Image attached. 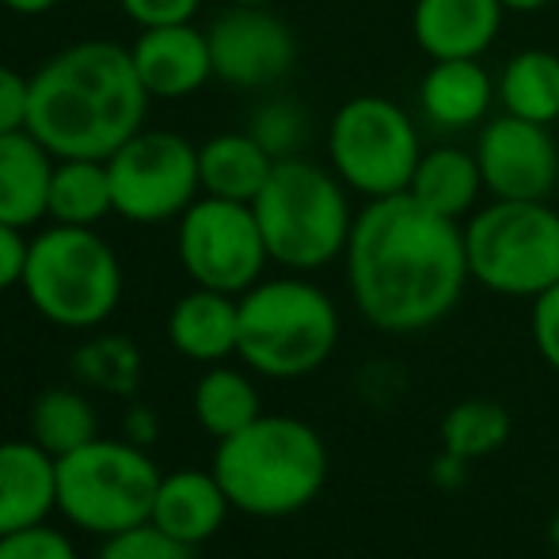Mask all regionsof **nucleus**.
<instances>
[{"mask_svg":"<svg viewBox=\"0 0 559 559\" xmlns=\"http://www.w3.org/2000/svg\"><path fill=\"white\" fill-rule=\"evenodd\" d=\"M99 438V419L92 400L73 389H46L31 407V442H38L50 456H66L73 449Z\"/></svg>","mask_w":559,"mask_h":559,"instance_id":"26","label":"nucleus"},{"mask_svg":"<svg viewBox=\"0 0 559 559\" xmlns=\"http://www.w3.org/2000/svg\"><path fill=\"white\" fill-rule=\"evenodd\" d=\"M133 69L153 99H191L214 81L210 38L194 23L145 27L130 46Z\"/></svg>","mask_w":559,"mask_h":559,"instance_id":"15","label":"nucleus"},{"mask_svg":"<svg viewBox=\"0 0 559 559\" xmlns=\"http://www.w3.org/2000/svg\"><path fill=\"white\" fill-rule=\"evenodd\" d=\"M20 286L31 309L53 328L92 332L122 301V263L96 228L50 225L31 236Z\"/></svg>","mask_w":559,"mask_h":559,"instance_id":"6","label":"nucleus"},{"mask_svg":"<svg viewBox=\"0 0 559 559\" xmlns=\"http://www.w3.org/2000/svg\"><path fill=\"white\" fill-rule=\"evenodd\" d=\"M115 191V217L130 225H168L202 194L199 145L176 130L141 126L107 156Z\"/></svg>","mask_w":559,"mask_h":559,"instance_id":"10","label":"nucleus"},{"mask_svg":"<svg viewBox=\"0 0 559 559\" xmlns=\"http://www.w3.org/2000/svg\"><path fill=\"white\" fill-rule=\"evenodd\" d=\"M228 4H274V0H228Z\"/></svg>","mask_w":559,"mask_h":559,"instance_id":"39","label":"nucleus"},{"mask_svg":"<svg viewBox=\"0 0 559 559\" xmlns=\"http://www.w3.org/2000/svg\"><path fill=\"white\" fill-rule=\"evenodd\" d=\"M510 438V412L495 400H461L442 419V449L445 456L468 464L491 456Z\"/></svg>","mask_w":559,"mask_h":559,"instance_id":"27","label":"nucleus"},{"mask_svg":"<svg viewBox=\"0 0 559 559\" xmlns=\"http://www.w3.org/2000/svg\"><path fill=\"white\" fill-rule=\"evenodd\" d=\"M343 271L358 317L384 335L430 332L472 286L464 225L412 194L361 202Z\"/></svg>","mask_w":559,"mask_h":559,"instance_id":"1","label":"nucleus"},{"mask_svg":"<svg viewBox=\"0 0 559 559\" xmlns=\"http://www.w3.org/2000/svg\"><path fill=\"white\" fill-rule=\"evenodd\" d=\"M96 559H199L191 545H179L176 537L160 533L156 525H138V530L115 533V537H104V548H99Z\"/></svg>","mask_w":559,"mask_h":559,"instance_id":"30","label":"nucleus"},{"mask_svg":"<svg viewBox=\"0 0 559 559\" xmlns=\"http://www.w3.org/2000/svg\"><path fill=\"white\" fill-rule=\"evenodd\" d=\"M476 160L487 199L552 202L559 187V141L552 126L495 111L476 130Z\"/></svg>","mask_w":559,"mask_h":559,"instance_id":"13","label":"nucleus"},{"mask_svg":"<svg viewBox=\"0 0 559 559\" xmlns=\"http://www.w3.org/2000/svg\"><path fill=\"white\" fill-rule=\"evenodd\" d=\"M274 156L251 138L248 130L214 133L199 145V179L202 194L233 202H255L274 171Z\"/></svg>","mask_w":559,"mask_h":559,"instance_id":"22","label":"nucleus"},{"mask_svg":"<svg viewBox=\"0 0 559 559\" xmlns=\"http://www.w3.org/2000/svg\"><path fill=\"white\" fill-rule=\"evenodd\" d=\"M31 118V76L0 61V138L27 130Z\"/></svg>","mask_w":559,"mask_h":559,"instance_id":"34","label":"nucleus"},{"mask_svg":"<svg viewBox=\"0 0 559 559\" xmlns=\"http://www.w3.org/2000/svg\"><path fill=\"white\" fill-rule=\"evenodd\" d=\"M407 194L415 202H423L427 210H435V214L453 217V222L464 225L484 206V194H487L476 148L461 145L456 138H442L435 145H427Z\"/></svg>","mask_w":559,"mask_h":559,"instance_id":"19","label":"nucleus"},{"mask_svg":"<svg viewBox=\"0 0 559 559\" xmlns=\"http://www.w3.org/2000/svg\"><path fill=\"white\" fill-rule=\"evenodd\" d=\"M243 130L274 156V160H289V156H305L312 141V115L305 111L297 99L271 96L251 111Z\"/></svg>","mask_w":559,"mask_h":559,"instance_id":"28","label":"nucleus"},{"mask_svg":"<svg viewBox=\"0 0 559 559\" xmlns=\"http://www.w3.org/2000/svg\"><path fill=\"white\" fill-rule=\"evenodd\" d=\"M228 510H233V502H228L214 468H179L160 476L148 525L176 537L179 545L199 548L222 533Z\"/></svg>","mask_w":559,"mask_h":559,"instance_id":"17","label":"nucleus"},{"mask_svg":"<svg viewBox=\"0 0 559 559\" xmlns=\"http://www.w3.org/2000/svg\"><path fill=\"white\" fill-rule=\"evenodd\" d=\"M58 510V456L38 442H0V537L43 525Z\"/></svg>","mask_w":559,"mask_h":559,"instance_id":"18","label":"nucleus"},{"mask_svg":"<svg viewBox=\"0 0 559 559\" xmlns=\"http://www.w3.org/2000/svg\"><path fill=\"white\" fill-rule=\"evenodd\" d=\"M0 559H81V552L66 533L43 522L0 537Z\"/></svg>","mask_w":559,"mask_h":559,"instance_id":"31","label":"nucleus"},{"mask_svg":"<svg viewBox=\"0 0 559 559\" xmlns=\"http://www.w3.org/2000/svg\"><path fill=\"white\" fill-rule=\"evenodd\" d=\"M214 81L240 92H266L297 69V31L271 4H228L206 27Z\"/></svg>","mask_w":559,"mask_h":559,"instance_id":"12","label":"nucleus"},{"mask_svg":"<svg viewBox=\"0 0 559 559\" xmlns=\"http://www.w3.org/2000/svg\"><path fill=\"white\" fill-rule=\"evenodd\" d=\"M191 412L199 419V427L206 430L210 438H233L240 435L243 427L263 415V396H259L255 381H251L243 369H233L225 361L210 366L206 373L199 377L191 396Z\"/></svg>","mask_w":559,"mask_h":559,"instance_id":"25","label":"nucleus"},{"mask_svg":"<svg viewBox=\"0 0 559 559\" xmlns=\"http://www.w3.org/2000/svg\"><path fill=\"white\" fill-rule=\"evenodd\" d=\"M58 4L61 0H0V8H8V12H15V15H46Z\"/></svg>","mask_w":559,"mask_h":559,"instance_id":"37","label":"nucleus"},{"mask_svg":"<svg viewBox=\"0 0 559 559\" xmlns=\"http://www.w3.org/2000/svg\"><path fill=\"white\" fill-rule=\"evenodd\" d=\"M118 8L126 12V20L138 23V31H145L168 27V23H194L202 0H118Z\"/></svg>","mask_w":559,"mask_h":559,"instance_id":"33","label":"nucleus"},{"mask_svg":"<svg viewBox=\"0 0 559 559\" xmlns=\"http://www.w3.org/2000/svg\"><path fill=\"white\" fill-rule=\"evenodd\" d=\"M271 263L294 274H317L343 259L354 228V194L328 164L312 156L278 160L251 202Z\"/></svg>","mask_w":559,"mask_h":559,"instance_id":"4","label":"nucleus"},{"mask_svg":"<svg viewBox=\"0 0 559 559\" xmlns=\"http://www.w3.org/2000/svg\"><path fill=\"white\" fill-rule=\"evenodd\" d=\"M499 4L507 8V15H537L545 8H552L556 0H499Z\"/></svg>","mask_w":559,"mask_h":559,"instance_id":"38","label":"nucleus"},{"mask_svg":"<svg viewBox=\"0 0 559 559\" xmlns=\"http://www.w3.org/2000/svg\"><path fill=\"white\" fill-rule=\"evenodd\" d=\"M499 111L495 73L484 58L430 61L415 84V115L438 138H464Z\"/></svg>","mask_w":559,"mask_h":559,"instance_id":"14","label":"nucleus"},{"mask_svg":"<svg viewBox=\"0 0 559 559\" xmlns=\"http://www.w3.org/2000/svg\"><path fill=\"white\" fill-rule=\"evenodd\" d=\"M464 255L487 294L533 301L559 282V210L522 199L484 202L464 222Z\"/></svg>","mask_w":559,"mask_h":559,"instance_id":"8","label":"nucleus"},{"mask_svg":"<svg viewBox=\"0 0 559 559\" xmlns=\"http://www.w3.org/2000/svg\"><path fill=\"white\" fill-rule=\"evenodd\" d=\"M126 438L138 445H148L156 438V415L148 407H133L130 419H126Z\"/></svg>","mask_w":559,"mask_h":559,"instance_id":"36","label":"nucleus"},{"mask_svg":"<svg viewBox=\"0 0 559 559\" xmlns=\"http://www.w3.org/2000/svg\"><path fill=\"white\" fill-rule=\"evenodd\" d=\"M23 233L27 228L0 222V294L23 282V266H27V248H31V240Z\"/></svg>","mask_w":559,"mask_h":559,"instance_id":"35","label":"nucleus"},{"mask_svg":"<svg viewBox=\"0 0 559 559\" xmlns=\"http://www.w3.org/2000/svg\"><path fill=\"white\" fill-rule=\"evenodd\" d=\"M233 510L248 518H289L317 502L328 484V445L305 419L259 415L240 435L222 438L214 453Z\"/></svg>","mask_w":559,"mask_h":559,"instance_id":"3","label":"nucleus"},{"mask_svg":"<svg viewBox=\"0 0 559 559\" xmlns=\"http://www.w3.org/2000/svg\"><path fill=\"white\" fill-rule=\"evenodd\" d=\"M168 338L183 358L217 366L240 346V297L194 286L168 312Z\"/></svg>","mask_w":559,"mask_h":559,"instance_id":"20","label":"nucleus"},{"mask_svg":"<svg viewBox=\"0 0 559 559\" xmlns=\"http://www.w3.org/2000/svg\"><path fill=\"white\" fill-rule=\"evenodd\" d=\"M138 350H133L130 338L122 335H104V338H92L81 354H76V373L84 381H92L96 389L107 392H133L138 384Z\"/></svg>","mask_w":559,"mask_h":559,"instance_id":"29","label":"nucleus"},{"mask_svg":"<svg viewBox=\"0 0 559 559\" xmlns=\"http://www.w3.org/2000/svg\"><path fill=\"white\" fill-rule=\"evenodd\" d=\"M507 23L499 0H412L407 27L427 61L487 58Z\"/></svg>","mask_w":559,"mask_h":559,"instance_id":"16","label":"nucleus"},{"mask_svg":"<svg viewBox=\"0 0 559 559\" xmlns=\"http://www.w3.org/2000/svg\"><path fill=\"white\" fill-rule=\"evenodd\" d=\"M499 111L540 126L559 122V53L545 46L514 50L495 73Z\"/></svg>","mask_w":559,"mask_h":559,"instance_id":"23","label":"nucleus"},{"mask_svg":"<svg viewBox=\"0 0 559 559\" xmlns=\"http://www.w3.org/2000/svg\"><path fill=\"white\" fill-rule=\"evenodd\" d=\"M160 476L145 445L130 438H92L58 456V514L96 537L138 530L153 518Z\"/></svg>","mask_w":559,"mask_h":559,"instance_id":"9","label":"nucleus"},{"mask_svg":"<svg viewBox=\"0 0 559 559\" xmlns=\"http://www.w3.org/2000/svg\"><path fill=\"white\" fill-rule=\"evenodd\" d=\"M153 96L133 69L130 46L84 38L31 73L27 130L53 156L107 160L148 122Z\"/></svg>","mask_w":559,"mask_h":559,"instance_id":"2","label":"nucleus"},{"mask_svg":"<svg viewBox=\"0 0 559 559\" xmlns=\"http://www.w3.org/2000/svg\"><path fill=\"white\" fill-rule=\"evenodd\" d=\"M111 214H115V191H111V171H107V160L58 156L53 176H50L46 222L96 228Z\"/></svg>","mask_w":559,"mask_h":559,"instance_id":"24","label":"nucleus"},{"mask_svg":"<svg viewBox=\"0 0 559 559\" xmlns=\"http://www.w3.org/2000/svg\"><path fill=\"white\" fill-rule=\"evenodd\" d=\"M176 255L187 278L217 294H248L266 278L271 251L251 202L199 194L176 222Z\"/></svg>","mask_w":559,"mask_h":559,"instance_id":"11","label":"nucleus"},{"mask_svg":"<svg viewBox=\"0 0 559 559\" xmlns=\"http://www.w3.org/2000/svg\"><path fill=\"white\" fill-rule=\"evenodd\" d=\"M423 148L419 115L381 92L343 99L324 126V164L361 202L407 194Z\"/></svg>","mask_w":559,"mask_h":559,"instance_id":"7","label":"nucleus"},{"mask_svg":"<svg viewBox=\"0 0 559 559\" xmlns=\"http://www.w3.org/2000/svg\"><path fill=\"white\" fill-rule=\"evenodd\" d=\"M53 164L58 156L31 130L0 138V222L20 228L46 222Z\"/></svg>","mask_w":559,"mask_h":559,"instance_id":"21","label":"nucleus"},{"mask_svg":"<svg viewBox=\"0 0 559 559\" xmlns=\"http://www.w3.org/2000/svg\"><path fill=\"white\" fill-rule=\"evenodd\" d=\"M343 320L338 305L309 274L263 278L240 294V346L236 358L259 377L297 381L335 354Z\"/></svg>","mask_w":559,"mask_h":559,"instance_id":"5","label":"nucleus"},{"mask_svg":"<svg viewBox=\"0 0 559 559\" xmlns=\"http://www.w3.org/2000/svg\"><path fill=\"white\" fill-rule=\"evenodd\" d=\"M530 305H533V309H530L533 346H537L540 361L559 373V282H556V286H548L545 294L533 297Z\"/></svg>","mask_w":559,"mask_h":559,"instance_id":"32","label":"nucleus"}]
</instances>
